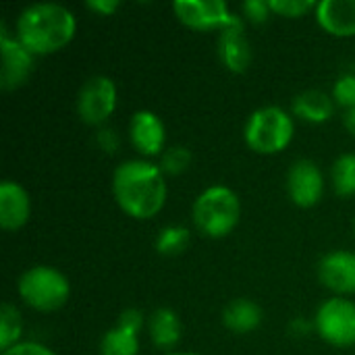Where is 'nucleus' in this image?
<instances>
[{"label":"nucleus","mask_w":355,"mask_h":355,"mask_svg":"<svg viewBox=\"0 0 355 355\" xmlns=\"http://www.w3.org/2000/svg\"><path fill=\"white\" fill-rule=\"evenodd\" d=\"M287 189L293 204L302 208H310L318 204L324 191V179L318 164L308 158L295 160L287 175Z\"/></svg>","instance_id":"obj_10"},{"label":"nucleus","mask_w":355,"mask_h":355,"mask_svg":"<svg viewBox=\"0 0 355 355\" xmlns=\"http://www.w3.org/2000/svg\"><path fill=\"white\" fill-rule=\"evenodd\" d=\"M73 12L56 2H37L23 8L17 19V40L31 54H48L67 46L75 35Z\"/></svg>","instance_id":"obj_2"},{"label":"nucleus","mask_w":355,"mask_h":355,"mask_svg":"<svg viewBox=\"0 0 355 355\" xmlns=\"http://www.w3.org/2000/svg\"><path fill=\"white\" fill-rule=\"evenodd\" d=\"M173 8L179 21L196 29H223L237 19L229 12L225 0H175Z\"/></svg>","instance_id":"obj_8"},{"label":"nucleus","mask_w":355,"mask_h":355,"mask_svg":"<svg viewBox=\"0 0 355 355\" xmlns=\"http://www.w3.org/2000/svg\"><path fill=\"white\" fill-rule=\"evenodd\" d=\"M218 56L227 69L241 73L252 62V48L243 33V21L237 17L231 25L223 27L218 35Z\"/></svg>","instance_id":"obj_14"},{"label":"nucleus","mask_w":355,"mask_h":355,"mask_svg":"<svg viewBox=\"0 0 355 355\" xmlns=\"http://www.w3.org/2000/svg\"><path fill=\"white\" fill-rule=\"evenodd\" d=\"M295 125L293 119L279 106H264L252 112L245 123V141L260 154H275L289 146Z\"/></svg>","instance_id":"obj_4"},{"label":"nucleus","mask_w":355,"mask_h":355,"mask_svg":"<svg viewBox=\"0 0 355 355\" xmlns=\"http://www.w3.org/2000/svg\"><path fill=\"white\" fill-rule=\"evenodd\" d=\"M116 108V85L106 75L89 77L77 96V112L83 123L100 125Z\"/></svg>","instance_id":"obj_7"},{"label":"nucleus","mask_w":355,"mask_h":355,"mask_svg":"<svg viewBox=\"0 0 355 355\" xmlns=\"http://www.w3.org/2000/svg\"><path fill=\"white\" fill-rule=\"evenodd\" d=\"M0 52H2V71H0V87L15 89L29 77L33 69V54L17 40L10 37L6 27H0Z\"/></svg>","instance_id":"obj_9"},{"label":"nucleus","mask_w":355,"mask_h":355,"mask_svg":"<svg viewBox=\"0 0 355 355\" xmlns=\"http://www.w3.org/2000/svg\"><path fill=\"white\" fill-rule=\"evenodd\" d=\"M243 12L248 19L256 21V23H262L268 19V12H270V4L264 2V0H245L243 2Z\"/></svg>","instance_id":"obj_26"},{"label":"nucleus","mask_w":355,"mask_h":355,"mask_svg":"<svg viewBox=\"0 0 355 355\" xmlns=\"http://www.w3.org/2000/svg\"><path fill=\"white\" fill-rule=\"evenodd\" d=\"M223 322H225V327L229 331H233L237 335H245V333H252V331H256L260 327V322H262V310L252 300L239 297V300H233L225 308Z\"/></svg>","instance_id":"obj_17"},{"label":"nucleus","mask_w":355,"mask_h":355,"mask_svg":"<svg viewBox=\"0 0 355 355\" xmlns=\"http://www.w3.org/2000/svg\"><path fill=\"white\" fill-rule=\"evenodd\" d=\"M187 243H189V231L185 227L171 225V227H164L158 233L156 250L162 256H177V254H181L187 248Z\"/></svg>","instance_id":"obj_22"},{"label":"nucleus","mask_w":355,"mask_h":355,"mask_svg":"<svg viewBox=\"0 0 355 355\" xmlns=\"http://www.w3.org/2000/svg\"><path fill=\"white\" fill-rule=\"evenodd\" d=\"M166 355H193V354H166Z\"/></svg>","instance_id":"obj_30"},{"label":"nucleus","mask_w":355,"mask_h":355,"mask_svg":"<svg viewBox=\"0 0 355 355\" xmlns=\"http://www.w3.org/2000/svg\"><path fill=\"white\" fill-rule=\"evenodd\" d=\"M318 335L337 347L355 343V304L343 297L327 300L316 312Z\"/></svg>","instance_id":"obj_6"},{"label":"nucleus","mask_w":355,"mask_h":355,"mask_svg":"<svg viewBox=\"0 0 355 355\" xmlns=\"http://www.w3.org/2000/svg\"><path fill=\"white\" fill-rule=\"evenodd\" d=\"M2 355H54L48 347L40 345V343H15L12 347H8L6 352H2Z\"/></svg>","instance_id":"obj_27"},{"label":"nucleus","mask_w":355,"mask_h":355,"mask_svg":"<svg viewBox=\"0 0 355 355\" xmlns=\"http://www.w3.org/2000/svg\"><path fill=\"white\" fill-rule=\"evenodd\" d=\"M21 314L12 304H2L0 310V347L2 352H6L8 347H12L17 343V339L21 337Z\"/></svg>","instance_id":"obj_21"},{"label":"nucleus","mask_w":355,"mask_h":355,"mask_svg":"<svg viewBox=\"0 0 355 355\" xmlns=\"http://www.w3.org/2000/svg\"><path fill=\"white\" fill-rule=\"evenodd\" d=\"M333 100L324 92L308 89L293 100V112L310 123H322L333 114Z\"/></svg>","instance_id":"obj_19"},{"label":"nucleus","mask_w":355,"mask_h":355,"mask_svg":"<svg viewBox=\"0 0 355 355\" xmlns=\"http://www.w3.org/2000/svg\"><path fill=\"white\" fill-rule=\"evenodd\" d=\"M333 185L339 196L355 193V154H341L333 164Z\"/></svg>","instance_id":"obj_20"},{"label":"nucleus","mask_w":355,"mask_h":355,"mask_svg":"<svg viewBox=\"0 0 355 355\" xmlns=\"http://www.w3.org/2000/svg\"><path fill=\"white\" fill-rule=\"evenodd\" d=\"M71 293L69 281L52 266H31L19 279V295L23 302L40 312H52L67 304Z\"/></svg>","instance_id":"obj_5"},{"label":"nucleus","mask_w":355,"mask_h":355,"mask_svg":"<svg viewBox=\"0 0 355 355\" xmlns=\"http://www.w3.org/2000/svg\"><path fill=\"white\" fill-rule=\"evenodd\" d=\"M31 204L27 191L15 181L0 183V225L6 231L23 227L29 218Z\"/></svg>","instance_id":"obj_15"},{"label":"nucleus","mask_w":355,"mask_h":355,"mask_svg":"<svg viewBox=\"0 0 355 355\" xmlns=\"http://www.w3.org/2000/svg\"><path fill=\"white\" fill-rule=\"evenodd\" d=\"M181 333H183V324H181L177 312H173L171 308H158L152 314L150 337L158 347L168 349V347L177 345L181 339Z\"/></svg>","instance_id":"obj_18"},{"label":"nucleus","mask_w":355,"mask_h":355,"mask_svg":"<svg viewBox=\"0 0 355 355\" xmlns=\"http://www.w3.org/2000/svg\"><path fill=\"white\" fill-rule=\"evenodd\" d=\"M87 6H92L94 10H100L104 15H110L112 10L119 8V0H89Z\"/></svg>","instance_id":"obj_28"},{"label":"nucleus","mask_w":355,"mask_h":355,"mask_svg":"<svg viewBox=\"0 0 355 355\" xmlns=\"http://www.w3.org/2000/svg\"><path fill=\"white\" fill-rule=\"evenodd\" d=\"M129 135H131V144L135 146V150L146 156L160 154L166 141L164 123L152 110H137L133 114L131 125H129Z\"/></svg>","instance_id":"obj_13"},{"label":"nucleus","mask_w":355,"mask_h":355,"mask_svg":"<svg viewBox=\"0 0 355 355\" xmlns=\"http://www.w3.org/2000/svg\"><path fill=\"white\" fill-rule=\"evenodd\" d=\"M191 162V152L187 148H181V146H175V148H168L164 154H162V162H160V168L162 173H171V175H179L183 173Z\"/></svg>","instance_id":"obj_23"},{"label":"nucleus","mask_w":355,"mask_h":355,"mask_svg":"<svg viewBox=\"0 0 355 355\" xmlns=\"http://www.w3.org/2000/svg\"><path fill=\"white\" fill-rule=\"evenodd\" d=\"M320 283L335 293H355V254L331 252L318 264Z\"/></svg>","instance_id":"obj_12"},{"label":"nucleus","mask_w":355,"mask_h":355,"mask_svg":"<svg viewBox=\"0 0 355 355\" xmlns=\"http://www.w3.org/2000/svg\"><path fill=\"white\" fill-rule=\"evenodd\" d=\"M316 17L335 35H355V0H320Z\"/></svg>","instance_id":"obj_16"},{"label":"nucleus","mask_w":355,"mask_h":355,"mask_svg":"<svg viewBox=\"0 0 355 355\" xmlns=\"http://www.w3.org/2000/svg\"><path fill=\"white\" fill-rule=\"evenodd\" d=\"M239 214V198L225 185L208 187L193 202V223L208 237L229 235L237 227Z\"/></svg>","instance_id":"obj_3"},{"label":"nucleus","mask_w":355,"mask_h":355,"mask_svg":"<svg viewBox=\"0 0 355 355\" xmlns=\"http://www.w3.org/2000/svg\"><path fill=\"white\" fill-rule=\"evenodd\" d=\"M112 193L133 218H152L166 202L164 173L146 160H125L112 175Z\"/></svg>","instance_id":"obj_1"},{"label":"nucleus","mask_w":355,"mask_h":355,"mask_svg":"<svg viewBox=\"0 0 355 355\" xmlns=\"http://www.w3.org/2000/svg\"><path fill=\"white\" fill-rule=\"evenodd\" d=\"M345 127H347V129H349V131L355 135V108L345 114Z\"/></svg>","instance_id":"obj_29"},{"label":"nucleus","mask_w":355,"mask_h":355,"mask_svg":"<svg viewBox=\"0 0 355 355\" xmlns=\"http://www.w3.org/2000/svg\"><path fill=\"white\" fill-rule=\"evenodd\" d=\"M270 10L285 15V17H302L310 8L318 6L314 0H270Z\"/></svg>","instance_id":"obj_24"},{"label":"nucleus","mask_w":355,"mask_h":355,"mask_svg":"<svg viewBox=\"0 0 355 355\" xmlns=\"http://www.w3.org/2000/svg\"><path fill=\"white\" fill-rule=\"evenodd\" d=\"M144 324V314L139 310H125L119 318V324L104 333L100 341L102 355H137L139 341L137 333Z\"/></svg>","instance_id":"obj_11"},{"label":"nucleus","mask_w":355,"mask_h":355,"mask_svg":"<svg viewBox=\"0 0 355 355\" xmlns=\"http://www.w3.org/2000/svg\"><path fill=\"white\" fill-rule=\"evenodd\" d=\"M333 96H335V100H337L341 106H345V108L354 110L355 108V75H343V77H339V79H337V83H335Z\"/></svg>","instance_id":"obj_25"}]
</instances>
